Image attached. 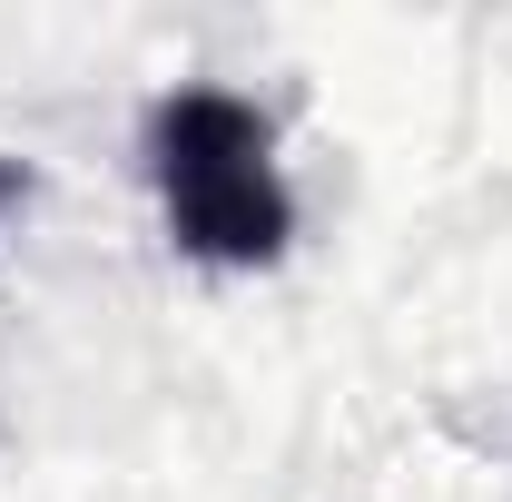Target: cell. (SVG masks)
Returning a JSON list of instances; mask_svg holds the SVG:
<instances>
[{
    "label": "cell",
    "mask_w": 512,
    "mask_h": 502,
    "mask_svg": "<svg viewBox=\"0 0 512 502\" xmlns=\"http://www.w3.org/2000/svg\"><path fill=\"white\" fill-rule=\"evenodd\" d=\"M148 188L168 207V237L197 256V266H276L286 237H296V197H286V168H276V128L256 99L237 89H168L148 109Z\"/></svg>",
    "instance_id": "6da1fadb"
},
{
    "label": "cell",
    "mask_w": 512,
    "mask_h": 502,
    "mask_svg": "<svg viewBox=\"0 0 512 502\" xmlns=\"http://www.w3.org/2000/svg\"><path fill=\"white\" fill-rule=\"evenodd\" d=\"M20 197H30V168H10V158H0V217H10Z\"/></svg>",
    "instance_id": "7a4b0ae2"
}]
</instances>
